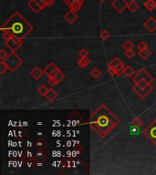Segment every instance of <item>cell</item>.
<instances>
[{
    "instance_id": "8992f818",
    "label": "cell",
    "mask_w": 156,
    "mask_h": 175,
    "mask_svg": "<svg viewBox=\"0 0 156 175\" xmlns=\"http://www.w3.org/2000/svg\"><path fill=\"white\" fill-rule=\"evenodd\" d=\"M133 91L140 97L141 98H144L146 96H148L152 91H153V86L151 85V84H149L148 86H146L144 88H142L140 87L138 84H136V83H134L133 87Z\"/></svg>"
},
{
    "instance_id": "5bb4252c",
    "label": "cell",
    "mask_w": 156,
    "mask_h": 175,
    "mask_svg": "<svg viewBox=\"0 0 156 175\" xmlns=\"http://www.w3.org/2000/svg\"><path fill=\"white\" fill-rule=\"evenodd\" d=\"M58 70V68L54 63L51 62V63H49L48 65L45 68L44 73L48 77H51L52 75H54Z\"/></svg>"
},
{
    "instance_id": "d6a6232c",
    "label": "cell",
    "mask_w": 156,
    "mask_h": 175,
    "mask_svg": "<svg viewBox=\"0 0 156 175\" xmlns=\"http://www.w3.org/2000/svg\"><path fill=\"white\" fill-rule=\"evenodd\" d=\"M133 125H135V126H137V127H142V126L143 125V120H142L141 118L137 117V118H135V119L133 120Z\"/></svg>"
},
{
    "instance_id": "ffe728a7",
    "label": "cell",
    "mask_w": 156,
    "mask_h": 175,
    "mask_svg": "<svg viewBox=\"0 0 156 175\" xmlns=\"http://www.w3.org/2000/svg\"><path fill=\"white\" fill-rule=\"evenodd\" d=\"M35 159L37 161V162H44L47 159V156H46L44 152L38 151V152L35 154Z\"/></svg>"
},
{
    "instance_id": "1f68e13d",
    "label": "cell",
    "mask_w": 156,
    "mask_h": 175,
    "mask_svg": "<svg viewBox=\"0 0 156 175\" xmlns=\"http://www.w3.org/2000/svg\"><path fill=\"white\" fill-rule=\"evenodd\" d=\"M140 127H137V126H135V125H133L132 127H131V130H130V134L131 135H139V133H140V129H139Z\"/></svg>"
},
{
    "instance_id": "52a82bcc",
    "label": "cell",
    "mask_w": 156,
    "mask_h": 175,
    "mask_svg": "<svg viewBox=\"0 0 156 175\" xmlns=\"http://www.w3.org/2000/svg\"><path fill=\"white\" fill-rule=\"evenodd\" d=\"M6 45H7V47L13 51V52H15L18 48H20V46L23 44V39H20V38H17V37H12L11 38L9 39V40H8L7 42H5Z\"/></svg>"
},
{
    "instance_id": "8d00e7d4",
    "label": "cell",
    "mask_w": 156,
    "mask_h": 175,
    "mask_svg": "<svg viewBox=\"0 0 156 175\" xmlns=\"http://www.w3.org/2000/svg\"><path fill=\"white\" fill-rule=\"evenodd\" d=\"M8 56V52H6L4 49H1V51H0V59H1V61L5 60L6 58H7Z\"/></svg>"
},
{
    "instance_id": "ac0fdd59",
    "label": "cell",
    "mask_w": 156,
    "mask_h": 175,
    "mask_svg": "<svg viewBox=\"0 0 156 175\" xmlns=\"http://www.w3.org/2000/svg\"><path fill=\"white\" fill-rule=\"evenodd\" d=\"M143 7L148 11H153L156 8L155 0H146L143 3Z\"/></svg>"
},
{
    "instance_id": "4316f807",
    "label": "cell",
    "mask_w": 156,
    "mask_h": 175,
    "mask_svg": "<svg viewBox=\"0 0 156 175\" xmlns=\"http://www.w3.org/2000/svg\"><path fill=\"white\" fill-rule=\"evenodd\" d=\"M48 88L47 87L45 84H42V85H40L39 87H38V92L41 95V96H44L47 94V92L48 91Z\"/></svg>"
},
{
    "instance_id": "6da1fadb",
    "label": "cell",
    "mask_w": 156,
    "mask_h": 175,
    "mask_svg": "<svg viewBox=\"0 0 156 175\" xmlns=\"http://www.w3.org/2000/svg\"><path fill=\"white\" fill-rule=\"evenodd\" d=\"M119 123V120L104 105L100 106L90 117V126L100 137H105Z\"/></svg>"
},
{
    "instance_id": "277c9868",
    "label": "cell",
    "mask_w": 156,
    "mask_h": 175,
    "mask_svg": "<svg viewBox=\"0 0 156 175\" xmlns=\"http://www.w3.org/2000/svg\"><path fill=\"white\" fill-rule=\"evenodd\" d=\"M144 136L156 146V120L152 121L143 131Z\"/></svg>"
},
{
    "instance_id": "f35d334b",
    "label": "cell",
    "mask_w": 156,
    "mask_h": 175,
    "mask_svg": "<svg viewBox=\"0 0 156 175\" xmlns=\"http://www.w3.org/2000/svg\"><path fill=\"white\" fill-rule=\"evenodd\" d=\"M99 1H100V2H105L106 0H99Z\"/></svg>"
},
{
    "instance_id": "9a60e30c",
    "label": "cell",
    "mask_w": 156,
    "mask_h": 175,
    "mask_svg": "<svg viewBox=\"0 0 156 175\" xmlns=\"http://www.w3.org/2000/svg\"><path fill=\"white\" fill-rule=\"evenodd\" d=\"M28 8H29L30 9H32L35 13H38V12H40V11L42 10V9H44L36 0H30V1H28Z\"/></svg>"
},
{
    "instance_id": "484cf974",
    "label": "cell",
    "mask_w": 156,
    "mask_h": 175,
    "mask_svg": "<svg viewBox=\"0 0 156 175\" xmlns=\"http://www.w3.org/2000/svg\"><path fill=\"white\" fill-rule=\"evenodd\" d=\"M100 75H101V72H100V70L98 68H92L91 71H90V76L92 77L93 78H95V79L99 78L100 77Z\"/></svg>"
},
{
    "instance_id": "7402d4cb",
    "label": "cell",
    "mask_w": 156,
    "mask_h": 175,
    "mask_svg": "<svg viewBox=\"0 0 156 175\" xmlns=\"http://www.w3.org/2000/svg\"><path fill=\"white\" fill-rule=\"evenodd\" d=\"M35 147L38 151H42L44 152V150L47 147V142L44 140H38L37 141L36 143H35Z\"/></svg>"
},
{
    "instance_id": "3957f363",
    "label": "cell",
    "mask_w": 156,
    "mask_h": 175,
    "mask_svg": "<svg viewBox=\"0 0 156 175\" xmlns=\"http://www.w3.org/2000/svg\"><path fill=\"white\" fill-rule=\"evenodd\" d=\"M3 61H5V63L8 65V68H9L11 71H15V70L23 63L22 59H21L18 55L16 54L15 52H13V51H12L11 53L6 58V59L3 60Z\"/></svg>"
},
{
    "instance_id": "4dcf8cb0",
    "label": "cell",
    "mask_w": 156,
    "mask_h": 175,
    "mask_svg": "<svg viewBox=\"0 0 156 175\" xmlns=\"http://www.w3.org/2000/svg\"><path fill=\"white\" fill-rule=\"evenodd\" d=\"M8 69H9V68H8V65L5 63V61H1L0 62V74H4Z\"/></svg>"
},
{
    "instance_id": "f546056e",
    "label": "cell",
    "mask_w": 156,
    "mask_h": 175,
    "mask_svg": "<svg viewBox=\"0 0 156 175\" xmlns=\"http://www.w3.org/2000/svg\"><path fill=\"white\" fill-rule=\"evenodd\" d=\"M110 33L108 32L106 29H104V30H102L101 32H100V38L101 40H103V41H105V40H107L109 38H110Z\"/></svg>"
},
{
    "instance_id": "836d02e7",
    "label": "cell",
    "mask_w": 156,
    "mask_h": 175,
    "mask_svg": "<svg viewBox=\"0 0 156 175\" xmlns=\"http://www.w3.org/2000/svg\"><path fill=\"white\" fill-rule=\"evenodd\" d=\"M78 55L79 56V58H85V57H88V56H89V52H88V50H86L85 48H81L78 52Z\"/></svg>"
},
{
    "instance_id": "cb8c5ba5",
    "label": "cell",
    "mask_w": 156,
    "mask_h": 175,
    "mask_svg": "<svg viewBox=\"0 0 156 175\" xmlns=\"http://www.w3.org/2000/svg\"><path fill=\"white\" fill-rule=\"evenodd\" d=\"M123 61L118 58V57H114L111 60V62L108 64V69H112L113 68H115L116 66H118L120 63H122Z\"/></svg>"
},
{
    "instance_id": "2e32d148",
    "label": "cell",
    "mask_w": 156,
    "mask_h": 175,
    "mask_svg": "<svg viewBox=\"0 0 156 175\" xmlns=\"http://www.w3.org/2000/svg\"><path fill=\"white\" fill-rule=\"evenodd\" d=\"M43 74H44V71H42L39 67H35L30 71V75L33 77L35 79H39Z\"/></svg>"
},
{
    "instance_id": "d4e9b609",
    "label": "cell",
    "mask_w": 156,
    "mask_h": 175,
    "mask_svg": "<svg viewBox=\"0 0 156 175\" xmlns=\"http://www.w3.org/2000/svg\"><path fill=\"white\" fill-rule=\"evenodd\" d=\"M127 8L131 11L132 13H134L135 11H137L139 9V5L135 2V1H131V2H128V7Z\"/></svg>"
},
{
    "instance_id": "e575fe53",
    "label": "cell",
    "mask_w": 156,
    "mask_h": 175,
    "mask_svg": "<svg viewBox=\"0 0 156 175\" xmlns=\"http://www.w3.org/2000/svg\"><path fill=\"white\" fill-rule=\"evenodd\" d=\"M134 55H135V52H134L133 49H127L126 51H125V56L128 58H133L134 57Z\"/></svg>"
},
{
    "instance_id": "e0dca14e",
    "label": "cell",
    "mask_w": 156,
    "mask_h": 175,
    "mask_svg": "<svg viewBox=\"0 0 156 175\" xmlns=\"http://www.w3.org/2000/svg\"><path fill=\"white\" fill-rule=\"evenodd\" d=\"M45 98H47L49 102H52L58 98V93L53 88H49L48 91L47 92V94L45 95Z\"/></svg>"
},
{
    "instance_id": "d6986e66",
    "label": "cell",
    "mask_w": 156,
    "mask_h": 175,
    "mask_svg": "<svg viewBox=\"0 0 156 175\" xmlns=\"http://www.w3.org/2000/svg\"><path fill=\"white\" fill-rule=\"evenodd\" d=\"M135 73H136V72H135V69H134L132 66H127V67H125V68H124V70H123V74L127 77V78H133V77L135 75Z\"/></svg>"
},
{
    "instance_id": "d590c367",
    "label": "cell",
    "mask_w": 156,
    "mask_h": 175,
    "mask_svg": "<svg viewBox=\"0 0 156 175\" xmlns=\"http://www.w3.org/2000/svg\"><path fill=\"white\" fill-rule=\"evenodd\" d=\"M137 48H138V50H143V49H146V48H148V45L145 43L144 41H141V42L139 43V45H138Z\"/></svg>"
},
{
    "instance_id": "9c48e42d",
    "label": "cell",
    "mask_w": 156,
    "mask_h": 175,
    "mask_svg": "<svg viewBox=\"0 0 156 175\" xmlns=\"http://www.w3.org/2000/svg\"><path fill=\"white\" fill-rule=\"evenodd\" d=\"M64 78H65V75L58 69L54 75H52L51 77H48V82L51 86H55L57 84H58L59 82H61Z\"/></svg>"
},
{
    "instance_id": "44dd1931",
    "label": "cell",
    "mask_w": 156,
    "mask_h": 175,
    "mask_svg": "<svg viewBox=\"0 0 156 175\" xmlns=\"http://www.w3.org/2000/svg\"><path fill=\"white\" fill-rule=\"evenodd\" d=\"M89 63H90V59H89L88 57H85V58H80L78 60L77 64H78L79 68H86L87 66L89 65Z\"/></svg>"
},
{
    "instance_id": "8fae6325",
    "label": "cell",
    "mask_w": 156,
    "mask_h": 175,
    "mask_svg": "<svg viewBox=\"0 0 156 175\" xmlns=\"http://www.w3.org/2000/svg\"><path fill=\"white\" fill-rule=\"evenodd\" d=\"M143 28H146L149 32L153 33L156 30V19L153 17H150L146 21L143 23Z\"/></svg>"
},
{
    "instance_id": "74e56055",
    "label": "cell",
    "mask_w": 156,
    "mask_h": 175,
    "mask_svg": "<svg viewBox=\"0 0 156 175\" xmlns=\"http://www.w3.org/2000/svg\"><path fill=\"white\" fill-rule=\"evenodd\" d=\"M43 2H44L45 4H46V6H47V8L48 7H51L54 3H55V1L54 0H42Z\"/></svg>"
},
{
    "instance_id": "30bf717a",
    "label": "cell",
    "mask_w": 156,
    "mask_h": 175,
    "mask_svg": "<svg viewBox=\"0 0 156 175\" xmlns=\"http://www.w3.org/2000/svg\"><path fill=\"white\" fill-rule=\"evenodd\" d=\"M112 7L119 13H122L128 7V2L126 0H113L112 2Z\"/></svg>"
},
{
    "instance_id": "4fadbf2b",
    "label": "cell",
    "mask_w": 156,
    "mask_h": 175,
    "mask_svg": "<svg viewBox=\"0 0 156 175\" xmlns=\"http://www.w3.org/2000/svg\"><path fill=\"white\" fill-rule=\"evenodd\" d=\"M64 18L68 24H73L74 22L78 19V15L77 12L73 10H69L64 15Z\"/></svg>"
},
{
    "instance_id": "ba28073f",
    "label": "cell",
    "mask_w": 156,
    "mask_h": 175,
    "mask_svg": "<svg viewBox=\"0 0 156 175\" xmlns=\"http://www.w3.org/2000/svg\"><path fill=\"white\" fill-rule=\"evenodd\" d=\"M63 3L68 7L69 10L77 12L82 8L84 1L83 0H63Z\"/></svg>"
},
{
    "instance_id": "5b68a950",
    "label": "cell",
    "mask_w": 156,
    "mask_h": 175,
    "mask_svg": "<svg viewBox=\"0 0 156 175\" xmlns=\"http://www.w3.org/2000/svg\"><path fill=\"white\" fill-rule=\"evenodd\" d=\"M142 79H146L149 83H152V82H153L154 81V78H153V77H152L146 70H145L144 68H141L137 73H135V75L133 77V81L134 83H137V82H139L140 80H142Z\"/></svg>"
},
{
    "instance_id": "603a6c76",
    "label": "cell",
    "mask_w": 156,
    "mask_h": 175,
    "mask_svg": "<svg viewBox=\"0 0 156 175\" xmlns=\"http://www.w3.org/2000/svg\"><path fill=\"white\" fill-rule=\"evenodd\" d=\"M138 55H139L143 60H146L147 58H149L151 57L152 52H151V50H149L148 48H146V49H143V50H139Z\"/></svg>"
},
{
    "instance_id": "f1b7e54d",
    "label": "cell",
    "mask_w": 156,
    "mask_h": 175,
    "mask_svg": "<svg viewBox=\"0 0 156 175\" xmlns=\"http://www.w3.org/2000/svg\"><path fill=\"white\" fill-rule=\"evenodd\" d=\"M123 48L125 50H127V49H133L134 48V44L133 43L130 39H128V40H126V41L123 44Z\"/></svg>"
},
{
    "instance_id": "7c38bea8",
    "label": "cell",
    "mask_w": 156,
    "mask_h": 175,
    "mask_svg": "<svg viewBox=\"0 0 156 175\" xmlns=\"http://www.w3.org/2000/svg\"><path fill=\"white\" fill-rule=\"evenodd\" d=\"M124 68H125V65H124L123 62H122L112 69H108V72L112 76H121L122 74H123Z\"/></svg>"
},
{
    "instance_id": "83f0119b",
    "label": "cell",
    "mask_w": 156,
    "mask_h": 175,
    "mask_svg": "<svg viewBox=\"0 0 156 175\" xmlns=\"http://www.w3.org/2000/svg\"><path fill=\"white\" fill-rule=\"evenodd\" d=\"M2 32H3L2 33V38L5 42H7L8 40H9L12 37H14V35L10 31H2Z\"/></svg>"
},
{
    "instance_id": "7a4b0ae2",
    "label": "cell",
    "mask_w": 156,
    "mask_h": 175,
    "mask_svg": "<svg viewBox=\"0 0 156 175\" xmlns=\"http://www.w3.org/2000/svg\"><path fill=\"white\" fill-rule=\"evenodd\" d=\"M1 31H10L17 38L23 39L33 30V26L27 21L18 12H15L10 18L0 28Z\"/></svg>"
}]
</instances>
